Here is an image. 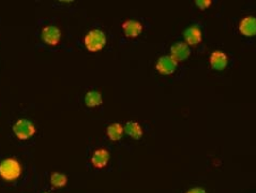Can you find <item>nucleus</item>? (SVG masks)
<instances>
[{
    "label": "nucleus",
    "mask_w": 256,
    "mask_h": 193,
    "mask_svg": "<svg viewBox=\"0 0 256 193\" xmlns=\"http://www.w3.org/2000/svg\"><path fill=\"white\" fill-rule=\"evenodd\" d=\"M177 65H178V62H177L173 57L171 55H165L160 57L158 62H156L155 68L161 74L171 75L176 71Z\"/></svg>",
    "instance_id": "obj_5"
},
{
    "label": "nucleus",
    "mask_w": 256,
    "mask_h": 193,
    "mask_svg": "<svg viewBox=\"0 0 256 193\" xmlns=\"http://www.w3.org/2000/svg\"><path fill=\"white\" fill-rule=\"evenodd\" d=\"M23 169L17 160L9 158L0 162V177L6 181H15L22 176Z\"/></svg>",
    "instance_id": "obj_1"
},
{
    "label": "nucleus",
    "mask_w": 256,
    "mask_h": 193,
    "mask_svg": "<svg viewBox=\"0 0 256 193\" xmlns=\"http://www.w3.org/2000/svg\"><path fill=\"white\" fill-rule=\"evenodd\" d=\"M122 29L127 38L134 39L143 33V25L135 19H128L122 24Z\"/></svg>",
    "instance_id": "obj_6"
},
{
    "label": "nucleus",
    "mask_w": 256,
    "mask_h": 193,
    "mask_svg": "<svg viewBox=\"0 0 256 193\" xmlns=\"http://www.w3.org/2000/svg\"><path fill=\"white\" fill-rule=\"evenodd\" d=\"M185 40L186 43L188 45H196L198 43H201L202 38H203V34L200 27L197 26H191V27L187 28L185 30Z\"/></svg>",
    "instance_id": "obj_11"
},
{
    "label": "nucleus",
    "mask_w": 256,
    "mask_h": 193,
    "mask_svg": "<svg viewBox=\"0 0 256 193\" xmlns=\"http://www.w3.org/2000/svg\"><path fill=\"white\" fill-rule=\"evenodd\" d=\"M103 102L102 95L99 91L91 90L88 91L85 97V103L88 107H97L100 106Z\"/></svg>",
    "instance_id": "obj_14"
},
{
    "label": "nucleus",
    "mask_w": 256,
    "mask_h": 193,
    "mask_svg": "<svg viewBox=\"0 0 256 193\" xmlns=\"http://www.w3.org/2000/svg\"><path fill=\"white\" fill-rule=\"evenodd\" d=\"M195 3L201 9H206V8H209L211 6L212 1L211 0H197V1H195Z\"/></svg>",
    "instance_id": "obj_16"
},
{
    "label": "nucleus",
    "mask_w": 256,
    "mask_h": 193,
    "mask_svg": "<svg viewBox=\"0 0 256 193\" xmlns=\"http://www.w3.org/2000/svg\"><path fill=\"white\" fill-rule=\"evenodd\" d=\"M44 193H49V192H44Z\"/></svg>",
    "instance_id": "obj_18"
},
{
    "label": "nucleus",
    "mask_w": 256,
    "mask_h": 193,
    "mask_svg": "<svg viewBox=\"0 0 256 193\" xmlns=\"http://www.w3.org/2000/svg\"><path fill=\"white\" fill-rule=\"evenodd\" d=\"M84 43H85L86 49L91 52V53H96L105 48L107 43V38L104 31L100 29H92L88 33L84 39Z\"/></svg>",
    "instance_id": "obj_2"
},
{
    "label": "nucleus",
    "mask_w": 256,
    "mask_h": 193,
    "mask_svg": "<svg viewBox=\"0 0 256 193\" xmlns=\"http://www.w3.org/2000/svg\"><path fill=\"white\" fill-rule=\"evenodd\" d=\"M61 39V31L58 27L53 25L45 26V27L42 29V40L43 42L51 46L58 45Z\"/></svg>",
    "instance_id": "obj_4"
},
{
    "label": "nucleus",
    "mask_w": 256,
    "mask_h": 193,
    "mask_svg": "<svg viewBox=\"0 0 256 193\" xmlns=\"http://www.w3.org/2000/svg\"><path fill=\"white\" fill-rule=\"evenodd\" d=\"M50 181H51V185L54 188H62L67 185L68 178L65 174L59 173V172H55V173L51 175Z\"/></svg>",
    "instance_id": "obj_15"
},
{
    "label": "nucleus",
    "mask_w": 256,
    "mask_h": 193,
    "mask_svg": "<svg viewBox=\"0 0 256 193\" xmlns=\"http://www.w3.org/2000/svg\"><path fill=\"white\" fill-rule=\"evenodd\" d=\"M35 131L36 130L34 124L26 118L18 119L13 126V132L15 134V137L22 140H28L31 137H34Z\"/></svg>",
    "instance_id": "obj_3"
},
{
    "label": "nucleus",
    "mask_w": 256,
    "mask_h": 193,
    "mask_svg": "<svg viewBox=\"0 0 256 193\" xmlns=\"http://www.w3.org/2000/svg\"><path fill=\"white\" fill-rule=\"evenodd\" d=\"M109 158L111 157L108 150L104 148L97 149L91 157V164L96 169H104L108 164Z\"/></svg>",
    "instance_id": "obj_8"
},
{
    "label": "nucleus",
    "mask_w": 256,
    "mask_h": 193,
    "mask_svg": "<svg viewBox=\"0 0 256 193\" xmlns=\"http://www.w3.org/2000/svg\"><path fill=\"white\" fill-rule=\"evenodd\" d=\"M228 64V57L222 51H216L210 55V65L215 70L221 71L226 68Z\"/></svg>",
    "instance_id": "obj_10"
},
{
    "label": "nucleus",
    "mask_w": 256,
    "mask_h": 193,
    "mask_svg": "<svg viewBox=\"0 0 256 193\" xmlns=\"http://www.w3.org/2000/svg\"><path fill=\"white\" fill-rule=\"evenodd\" d=\"M123 132H124L123 126L122 124L118 123L109 124V126L107 127V130H106L108 139L113 140V142H117V140L121 139L122 135H123Z\"/></svg>",
    "instance_id": "obj_13"
},
{
    "label": "nucleus",
    "mask_w": 256,
    "mask_h": 193,
    "mask_svg": "<svg viewBox=\"0 0 256 193\" xmlns=\"http://www.w3.org/2000/svg\"><path fill=\"white\" fill-rule=\"evenodd\" d=\"M239 31L245 36L256 35V18L245 17L239 23Z\"/></svg>",
    "instance_id": "obj_9"
},
{
    "label": "nucleus",
    "mask_w": 256,
    "mask_h": 193,
    "mask_svg": "<svg viewBox=\"0 0 256 193\" xmlns=\"http://www.w3.org/2000/svg\"><path fill=\"white\" fill-rule=\"evenodd\" d=\"M124 132L134 140H139L143 137V128L137 122H128L125 123Z\"/></svg>",
    "instance_id": "obj_12"
},
{
    "label": "nucleus",
    "mask_w": 256,
    "mask_h": 193,
    "mask_svg": "<svg viewBox=\"0 0 256 193\" xmlns=\"http://www.w3.org/2000/svg\"><path fill=\"white\" fill-rule=\"evenodd\" d=\"M190 55H191V50L189 48V45L185 42L175 43L171 48V56L173 57L177 62L186 60Z\"/></svg>",
    "instance_id": "obj_7"
},
{
    "label": "nucleus",
    "mask_w": 256,
    "mask_h": 193,
    "mask_svg": "<svg viewBox=\"0 0 256 193\" xmlns=\"http://www.w3.org/2000/svg\"><path fill=\"white\" fill-rule=\"evenodd\" d=\"M186 193H207L205 191V189H203L201 187H195V188H192V189L188 190Z\"/></svg>",
    "instance_id": "obj_17"
}]
</instances>
